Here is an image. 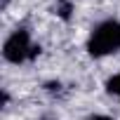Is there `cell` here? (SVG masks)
Masks as SVG:
<instances>
[{
  "mask_svg": "<svg viewBox=\"0 0 120 120\" xmlns=\"http://www.w3.org/2000/svg\"><path fill=\"white\" fill-rule=\"evenodd\" d=\"M87 49L94 56H104V54L120 49V21H106L97 26V31L92 33L87 42Z\"/></svg>",
  "mask_w": 120,
  "mask_h": 120,
  "instance_id": "obj_1",
  "label": "cell"
},
{
  "mask_svg": "<svg viewBox=\"0 0 120 120\" xmlns=\"http://www.w3.org/2000/svg\"><path fill=\"white\" fill-rule=\"evenodd\" d=\"M3 54H5L7 61L19 64V61H24L26 56H35L38 54V47H31V40H28V33L26 31H17V33H12L5 40Z\"/></svg>",
  "mask_w": 120,
  "mask_h": 120,
  "instance_id": "obj_2",
  "label": "cell"
},
{
  "mask_svg": "<svg viewBox=\"0 0 120 120\" xmlns=\"http://www.w3.org/2000/svg\"><path fill=\"white\" fill-rule=\"evenodd\" d=\"M108 92L120 97V73H118L115 78H111V80H108Z\"/></svg>",
  "mask_w": 120,
  "mask_h": 120,
  "instance_id": "obj_4",
  "label": "cell"
},
{
  "mask_svg": "<svg viewBox=\"0 0 120 120\" xmlns=\"http://www.w3.org/2000/svg\"><path fill=\"white\" fill-rule=\"evenodd\" d=\"M56 12H59V17L68 19V17H71V3H66V0H61V3H56Z\"/></svg>",
  "mask_w": 120,
  "mask_h": 120,
  "instance_id": "obj_3",
  "label": "cell"
},
{
  "mask_svg": "<svg viewBox=\"0 0 120 120\" xmlns=\"http://www.w3.org/2000/svg\"><path fill=\"white\" fill-rule=\"evenodd\" d=\"M87 120H111L108 115H94V118H87Z\"/></svg>",
  "mask_w": 120,
  "mask_h": 120,
  "instance_id": "obj_5",
  "label": "cell"
}]
</instances>
